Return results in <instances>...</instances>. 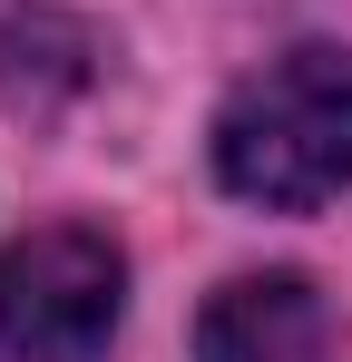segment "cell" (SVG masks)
Listing matches in <instances>:
<instances>
[{
    "instance_id": "6da1fadb",
    "label": "cell",
    "mask_w": 352,
    "mask_h": 362,
    "mask_svg": "<svg viewBox=\"0 0 352 362\" xmlns=\"http://www.w3.org/2000/svg\"><path fill=\"white\" fill-rule=\"evenodd\" d=\"M216 177L264 216H313L352 186V49L303 40L264 59L216 118Z\"/></svg>"
},
{
    "instance_id": "3957f363",
    "label": "cell",
    "mask_w": 352,
    "mask_h": 362,
    "mask_svg": "<svg viewBox=\"0 0 352 362\" xmlns=\"http://www.w3.org/2000/svg\"><path fill=\"white\" fill-rule=\"evenodd\" d=\"M196 362H323V303L303 274H235L196 313Z\"/></svg>"
},
{
    "instance_id": "7a4b0ae2",
    "label": "cell",
    "mask_w": 352,
    "mask_h": 362,
    "mask_svg": "<svg viewBox=\"0 0 352 362\" xmlns=\"http://www.w3.org/2000/svg\"><path fill=\"white\" fill-rule=\"evenodd\" d=\"M127 313V255L98 226H40L0 255V353L10 362H98Z\"/></svg>"
}]
</instances>
